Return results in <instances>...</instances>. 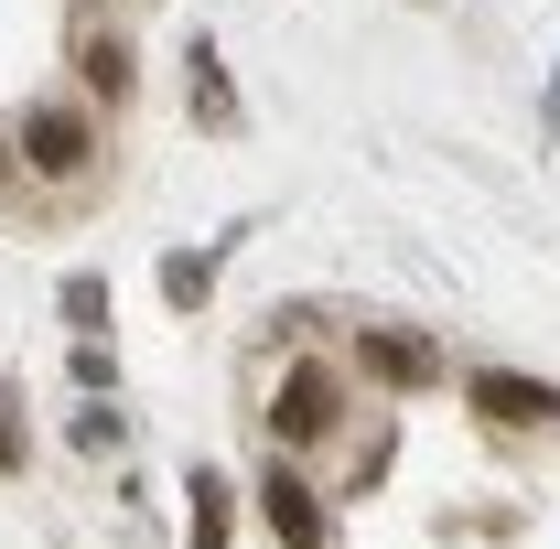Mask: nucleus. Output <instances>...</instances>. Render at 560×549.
Here are the masks:
<instances>
[{
  "instance_id": "nucleus-1",
  "label": "nucleus",
  "mask_w": 560,
  "mask_h": 549,
  "mask_svg": "<svg viewBox=\"0 0 560 549\" xmlns=\"http://www.w3.org/2000/svg\"><path fill=\"white\" fill-rule=\"evenodd\" d=\"M346 431V377L324 366V355H291L270 388V442L280 453H313V442H335Z\"/></svg>"
},
{
  "instance_id": "nucleus-2",
  "label": "nucleus",
  "mask_w": 560,
  "mask_h": 549,
  "mask_svg": "<svg viewBox=\"0 0 560 549\" xmlns=\"http://www.w3.org/2000/svg\"><path fill=\"white\" fill-rule=\"evenodd\" d=\"M22 173H44V184H86V173H97V119L66 108V97H33V108H22Z\"/></svg>"
},
{
  "instance_id": "nucleus-3",
  "label": "nucleus",
  "mask_w": 560,
  "mask_h": 549,
  "mask_svg": "<svg viewBox=\"0 0 560 549\" xmlns=\"http://www.w3.org/2000/svg\"><path fill=\"white\" fill-rule=\"evenodd\" d=\"M355 366L377 388H442V344L410 335V324H355Z\"/></svg>"
},
{
  "instance_id": "nucleus-4",
  "label": "nucleus",
  "mask_w": 560,
  "mask_h": 549,
  "mask_svg": "<svg viewBox=\"0 0 560 549\" xmlns=\"http://www.w3.org/2000/svg\"><path fill=\"white\" fill-rule=\"evenodd\" d=\"M259 528H270L280 549H324V539H335L324 495H313V484L291 475V464H270V475H259Z\"/></svg>"
},
{
  "instance_id": "nucleus-5",
  "label": "nucleus",
  "mask_w": 560,
  "mask_h": 549,
  "mask_svg": "<svg viewBox=\"0 0 560 549\" xmlns=\"http://www.w3.org/2000/svg\"><path fill=\"white\" fill-rule=\"evenodd\" d=\"M475 410H486L495 431H550L560 388H550V377H517V366H486V377H475Z\"/></svg>"
},
{
  "instance_id": "nucleus-6",
  "label": "nucleus",
  "mask_w": 560,
  "mask_h": 549,
  "mask_svg": "<svg viewBox=\"0 0 560 549\" xmlns=\"http://www.w3.org/2000/svg\"><path fill=\"white\" fill-rule=\"evenodd\" d=\"M75 75H86V97H108V108H119V97H130V86H140L130 44H119V33H97V22L75 33Z\"/></svg>"
},
{
  "instance_id": "nucleus-7",
  "label": "nucleus",
  "mask_w": 560,
  "mask_h": 549,
  "mask_svg": "<svg viewBox=\"0 0 560 549\" xmlns=\"http://www.w3.org/2000/svg\"><path fill=\"white\" fill-rule=\"evenodd\" d=\"M184 97H195V119H206V130H237V86L215 75V44L184 55Z\"/></svg>"
},
{
  "instance_id": "nucleus-8",
  "label": "nucleus",
  "mask_w": 560,
  "mask_h": 549,
  "mask_svg": "<svg viewBox=\"0 0 560 549\" xmlns=\"http://www.w3.org/2000/svg\"><path fill=\"white\" fill-rule=\"evenodd\" d=\"M184 549H226V484L195 475V517H184Z\"/></svg>"
},
{
  "instance_id": "nucleus-9",
  "label": "nucleus",
  "mask_w": 560,
  "mask_h": 549,
  "mask_svg": "<svg viewBox=\"0 0 560 549\" xmlns=\"http://www.w3.org/2000/svg\"><path fill=\"white\" fill-rule=\"evenodd\" d=\"M66 324H75V335H108V280H97V270L66 280Z\"/></svg>"
},
{
  "instance_id": "nucleus-10",
  "label": "nucleus",
  "mask_w": 560,
  "mask_h": 549,
  "mask_svg": "<svg viewBox=\"0 0 560 549\" xmlns=\"http://www.w3.org/2000/svg\"><path fill=\"white\" fill-rule=\"evenodd\" d=\"M162 291H173V302L195 313V302H206V291H215V259H162Z\"/></svg>"
},
{
  "instance_id": "nucleus-11",
  "label": "nucleus",
  "mask_w": 560,
  "mask_h": 549,
  "mask_svg": "<svg viewBox=\"0 0 560 549\" xmlns=\"http://www.w3.org/2000/svg\"><path fill=\"white\" fill-rule=\"evenodd\" d=\"M108 377H119V366H108V344H97V335H75V388H108Z\"/></svg>"
},
{
  "instance_id": "nucleus-12",
  "label": "nucleus",
  "mask_w": 560,
  "mask_h": 549,
  "mask_svg": "<svg viewBox=\"0 0 560 549\" xmlns=\"http://www.w3.org/2000/svg\"><path fill=\"white\" fill-rule=\"evenodd\" d=\"M0 475H22V410L0 399Z\"/></svg>"
}]
</instances>
